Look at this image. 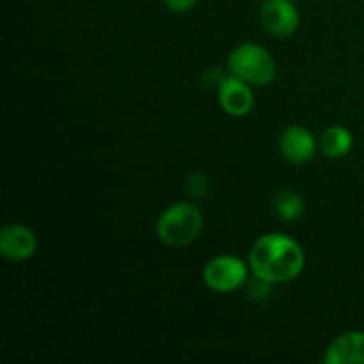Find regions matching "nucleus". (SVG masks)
I'll return each instance as SVG.
<instances>
[{"label": "nucleus", "instance_id": "obj_13", "mask_svg": "<svg viewBox=\"0 0 364 364\" xmlns=\"http://www.w3.org/2000/svg\"><path fill=\"white\" fill-rule=\"evenodd\" d=\"M247 294L249 297L255 299V301H263V299L269 297V294L272 291V283L265 279H259V277L255 276V279H247Z\"/></svg>", "mask_w": 364, "mask_h": 364}, {"label": "nucleus", "instance_id": "obj_11", "mask_svg": "<svg viewBox=\"0 0 364 364\" xmlns=\"http://www.w3.org/2000/svg\"><path fill=\"white\" fill-rule=\"evenodd\" d=\"M274 212L277 213L281 220L284 223H295L302 217L304 213V199L301 194L291 188H281L274 196Z\"/></svg>", "mask_w": 364, "mask_h": 364}, {"label": "nucleus", "instance_id": "obj_14", "mask_svg": "<svg viewBox=\"0 0 364 364\" xmlns=\"http://www.w3.org/2000/svg\"><path fill=\"white\" fill-rule=\"evenodd\" d=\"M201 0H164L166 7L173 13H185V11H191L192 7H196Z\"/></svg>", "mask_w": 364, "mask_h": 364}, {"label": "nucleus", "instance_id": "obj_12", "mask_svg": "<svg viewBox=\"0 0 364 364\" xmlns=\"http://www.w3.org/2000/svg\"><path fill=\"white\" fill-rule=\"evenodd\" d=\"M208 188H210V180L205 173L196 171V173H192L191 176H188L187 191L192 198H205Z\"/></svg>", "mask_w": 364, "mask_h": 364}, {"label": "nucleus", "instance_id": "obj_15", "mask_svg": "<svg viewBox=\"0 0 364 364\" xmlns=\"http://www.w3.org/2000/svg\"><path fill=\"white\" fill-rule=\"evenodd\" d=\"M263 2H265V0H263Z\"/></svg>", "mask_w": 364, "mask_h": 364}, {"label": "nucleus", "instance_id": "obj_7", "mask_svg": "<svg viewBox=\"0 0 364 364\" xmlns=\"http://www.w3.org/2000/svg\"><path fill=\"white\" fill-rule=\"evenodd\" d=\"M318 142L315 135L301 124H291L284 128L283 134L279 135V151L284 159L295 166H304L311 162L315 156Z\"/></svg>", "mask_w": 364, "mask_h": 364}, {"label": "nucleus", "instance_id": "obj_10", "mask_svg": "<svg viewBox=\"0 0 364 364\" xmlns=\"http://www.w3.org/2000/svg\"><path fill=\"white\" fill-rule=\"evenodd\" d=\"M354 144V137H352L350 130L341 124H333V127L326 128L320 135L318 148L329 159H341V156L348 155Z\"/></svg>", "mask_w": 364, "mask_h": 364}, {"label": "nucleus", "instance_id": "obj_5", "mask_svg": "<svg viewBox=\"0 0 364 364\" xmlns=\"http://www.w3.org/2000/svg\"><path fill=\"white\" fill-rule=\"evenodd\" d=\"M263 28L276 38H290L301 25V13L294 0H265L259 11Z\"/></svg>", "mask_w": 364, "mask_h": 364}, {"label": "nucleus", "instance_id": "obj_8", "mask_svg": "<svg viewBox=\"0 0 364 364\" xmlns=\"http://www.w3.org/2000/svg\"><path fill=\"white\" fill-rule=\"evenodd\" d=\"M219 103L226 114L233 117H244L255 107V95H252V85L240 78L228 75L223 84L217 89Z\"/></svg>", "mask_w": 364, "mask_h": 364}, {"label": "nucleus", "instance_id": "obj_2", "mask_svg": "<svg viewBox=\"0 0 364 364\" xmlns=\"http://www.w3.org/2000/svg\"><path fill=\"white\" fill-rule=\"evenodd\" d=\"M205 217L201 210L188 201L174 203L160 213L156 220V235L169 247H185L201 235Z\"/></svg>", "mask_w": 364, "mask_h": 364}, {"label": "nucleus", "instance_id": "obj_6", "mask_svg": "<svg viewBox=\"0 0 364 364\" xmlns=\"http://www.w3.org/2000/svg\"><path fill=\"white\" fill-rule=\"evenodd\" d=\"M38 249V237L25 224H4L0 231V255L11 262H25Z\"/></svg>", "mask_w": 364, "mask_h": 364}, {"label": "nucleus", "instance_id": "obj_1", "mask_svg": "<svg viewBox=\"0 0 364 364\" xmlns=\"http://www.w3.org/2000/svg\"><path fill=\"white\" fill-rule=\"evenodd\" d=\"M251 272L272 284L297 279L306 265L302 245L284 233L262 235L249 251Z\"/></svg>", "mask_w": 364, "mask_h": 364}, {"label": "nucleus", "instance_id": "obj_3", "mask_svg": "<svg viewBox=\"0 0 364 364\" xmlns=\"http://www.w3.org/2000/svg\"><path fill=\"white\" fill-rule=\"evenodd\" d=\"M228 71L252 87L272 84L277 75L276 59L259 43H242L228 55Z\"/></svg>", "mask_w": 364, "mask_h": 364}, {"label": "nucleus", "instance_id": "obj_4", "mask_svg": "<svg viewBox=\"0 0 364 364\" xmlns=\"http://www.w3.org/2000/svg\"><path fill=\"white\" fill-rule=\"evenodd\" d=\"M251 267L233 255H220L210 259L203 269V281L217 294H231L244 287L249 279Z\"/></svg>", "mask_w": 364, "mask_h": 364}, {"label": "nucleus", "instance_id": "obj_9", "mask_svg": "<svg viewBox=\"0 0 364 364\" xmlns=\"http://www.w3.org/2000/svg\"><path fill=\"white\" fill-rule=\"evenodd\" d=\"M326 364H364V333L348 331L334 338L323 355Z\"/></svg>", "mask_w": 364, "mask_h": 364}]
</instances>
